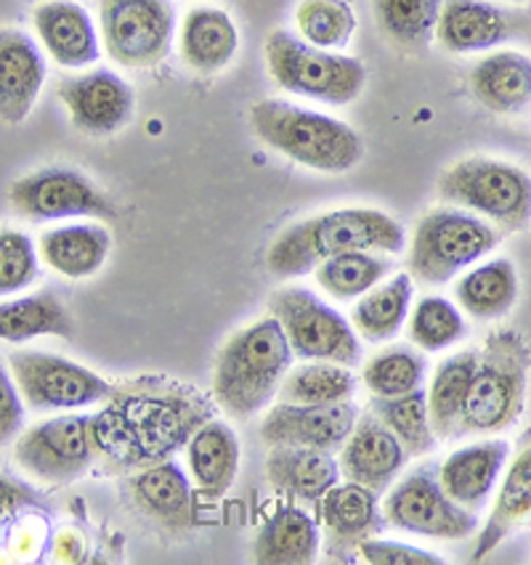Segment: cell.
Instances as JSON below:
<instances>
[{
  "mask_svg": "<svg viewBox=\"0 0 531 565\" xmlns=\"http://www.w3.org/2000/svg\"><path fill=\"white\" fill-rule=\"evenodd\" d=\"M9 361L22 401L35 412L81 409L102 404L113 393V385L96 372L54 353L19 351Z\"/></svg>",
  "mask_w": 531,
  "mask_h": 565,
  "instance_id": "4fadbf2b",
  "label": "cell"
},
{
  "mask_svg": "<svg viewBox=\"0 0 531 565\" xmlns=\"http://www.w3.org/2000/svg\"><path fill=\"white\" fill-rule=\"evenodd\" d=\"M293 364V348L274 317L234 334L221 348L213 374L215 404L234 419H251L272 404Z\"/></svg>",
  "mask_w": 531,
  "mask_h": 565,
  "instance_id": "3957f363",
  "label": "cell"
},
{
  "mask_svg": "<svg viewBox=\"0 0 531 565\" xmlns=\"http://www.w3.org/2000/svg\"><path fill=\"white\" fill-rule=\"evenodd\" d=\"M510 35V19L497 6L484 0H444L436 38L449 54L489 51Z\"/></svg>",
  "mask_w": 531,
  "mask_h": 565,
  "instance_id": "484cf974",
  "label": "cell"
},
{
  "mask_svg": "<svg viewBox=\"0 0 531 565\" xmlns=\"http://www.w3.org/2000/svg\"><path fill=\"white\" fill-rule=\"evenodd\" d=\"M128 491L136 508L168 534L181 536L192 529V486L170 459L134 472L128 478Z\"/></svg>",
  "mask_w": 531,
  "mask_h": 565,
  "instance_id": "44dd1931",
  "label": "cell"
},
{
  "mask_svg": "<svg viewBox=\"0 0 531 565\" xmlns=\"http://www.w3.org/2000/svg\"><path fill=\"white\" fill-rule=\"evenodd\" d=\"M438 196L495 221L505 232H523L531 223V175L491 157H468L452 166L438 179Z\"/></svg>",
  "mask_w": 531,
  "mask_h": 565,
  "instance_id": "52a82bcc",
  "label": "cell"
},
{
  "mask_svg": "<svg viewBox=\"0 0 531 565\" xmlns=\"http://www.w3.org/2000/svg\"><path fill=\"white\" fill-rule=\"evenodd\" d=\"M470 94L495 115H521L531 107V58L497 51L470 70Z\"/></svg>",
  "mask_w": 531,
  "mask_h": 565,
  "instance_id": "cb8c5ba5",
  "label": "cell"
},
{
  "mask_svg": "<svg viewBox=\"0 0 531 565\" xmlns=\"http://www.w3.org/2000/svg\"><path fill=\"white\" fill-rule=\"evenodd\" d=\"M425 377V359L412 348H391V351L378 353L375 359L367 361L362 380L372 396H404V393L417 391Z\"/></svg>",
  "mask_w": 531,
  "mask_h": 565,
  "instance_id": "ab89813d",
  "label": "cell"
},
{
  "mask_svg": "<svg viewBox=\"0 0 531 565\" xmlns=\"http://www.w3.org/2000/svg\"><path fill=\"white\" fill-rule=\"evenodd\" d=\"M213 406L189 383L136 377L113 387L104 409L91 417L96 457L109 470H136L162 462L189 444Z\"/></svg>",
  "mask_w": 531,
  "mask_h": 565,
  "instance_id": "6da1fadb",
  "label": "cell"
},
{
  "mask_svg": "<svg viewBox=\"0 0 531 565\" xmlns=\"http://www.w3.org/2000/svg\"><path fill=\"white\" fill-rule=\"evenodd\" d=\"M406 232L389 213L372 207H340L314 215L285 228L266 253V268L274 276H304L332 255L367 249L396 255L404 249Z\"/></svg>",
  "mask_w": 531,
  "mask_h": 565,
  "instance_id": "7a4b0ae2",
  "label": "cell"
},
{
  "mask_svg": "<svg viewBox=\"0 0 531 565\" xmlns=\"http://www.w3.org/2000/svg\"><path fill=\"white\" fill-rule=\"evenodd\" d=\"M319 552V529L298 504H282L266 518L253 542L261 565H308Z\"/></svg>",
  "mask_w": 531,
  "mask_h": 565,
  "instance_id": "f1b7e54d",
  "label": "cell"
},
{
  "mask_svg": "<svg viewBox=\"0 0 531 565\" xmlns=\"http://www.w3.org/2000/svg\"><path fill=\"white\" fill-rule=\"evenodd\" d=\"M531 372V345L521 332H491L478 364L455 438L508 430L523 414Z\"/></svg>",
  "mask_w": 531,
  "mask_h": 565,
  "instance_id": "5b68a950",
  "label": "cell"
},
{
  "mask_svg": "<svg viewBox=\"0 0 531 565\" xmlns=\"http://www.w3.org/2000/svg\"><path fill=\"white\" fill-rule=\"evenodd\" d=\"M240 49V32L221 9H192L181 24V56L194 72L224 70Z\"/></svg>",
  "mask_w": 531,
  "mask_h": 565,
  "instance_id": "f546056e",
  "label": "cell"
},
{
  "mask_svg": "<svg viewBox=\"0 0 531 565\" xmlns=\"http://www.w3.org/2000/svg\"><path fill=\"white\" fill-rule=\"evenodd\" d=\"M98 24L113 62L128 70H149L170 54L176 11L170 0H102Z\"/></svg>",
  "mask_w": 531,
  "mask_h": 565,
  "instance_id": "30bf717a",
  "label": "cell"
},
{
  "mask_svg": "<svg viewBox=\"0 0 531 565\" xmlns=\"http://www.w3.org/2000/svg\"><path fill=\"white\" fill-rule=\"evenodd\" d=\"M251 125L255 136L274 152L319 173H349L364 154L362 138L351 125L279 98L255 104Z\"/></svg>",
  "mask_w": 531,
  "mask_h": 565,
  "instance_id": "277c9868",
  "label": "cell"
},
{
  "mask_svg": "<svg viewBox=\"0 0 531 565\" xmlns=\"http://www.w3.org/2000/svg\"><path fill=\"white\" fill-rule=\"evenodd\" d=\"M359 555L370 565H444L442 557L431 552L402 542H380L372 536L359 544Z\"/></svg>",
  "mask_w": 531,
  "mask_h": 565,
  "instance_id": "7bdbcfd3",
  "label": "cell"
},
{
  "mask_svg": "<svg viewBox=\"0 0 531 565\" xmlns=\"http://www.w3.org/2000/svg\"><path fill=\"white\" fill-rule=\"evenodd\" d=\"M359 419V409L351 401L340 404H282L266 414L261 425V441L268 449L274 446H304V449H319L336 455L349 441L353 425Z\"/></svg>",
  "mask_w": 531,
  "mask_h": 565,
  "instance_id": "9a60e30c",
  "label": "cell"
},
{
  "mask_svg": "<svg viewBox=\"0 0 531 565\" xmlns=\"http://www.w3.org/2000/svg\"><path fill=\"white\" fill-rule=\"evenodd\" d=\"M187 459L200 494L221 499L229 494L240 472V441L229 425L219 423V419H208L189 438Z\"/></svg>",
  "mask_w": 531,
  "mask_h": 565,
  "instance_id": "83f0119b",
  "label": "cell"
},
{
  "mask_svg": "<svg viewBox=\"0 0 531 565\" xmlns=\"http://www.w3.org/2000/svg\"><path fill=\"white\" fill-rule=\"evenodd\" d=\"M314 271H317V285L327 295L338 300H353L380 285L383 276L393 271V260L380 258L367 249H351V253H340L322 260Z\"/></svg>",
  "mask_w": 531,
  "mask_h": 565,
  "instance_id": "8d00e7d4",
  "label": "cell"
},
{
  "mask_svg": "<svg viewBox=\"0 0 531 565\" xmlns=\"http://www.w3.org/2000/svg\"><path fill=\"white\" fill-rule=\"evenodd\" d=\"M41 276V255L28 234L0 228V298L28 290Z\"/></svg>",
  "mask_w": 531,
  "mask_h": 565,
  "instance_id": "b9f144b4",
  "label": "cell"
},
{
  "mask_svg": "<svg viewBox=\"0 0 531 565\" xmlns=\"http://www.w3.org/2000/svg\"><path fill=\"white\" fill-rule=\"evenodd\" d=\"M38 504H41V497L32 486L11 476H0V529Z\"/></svg>",
  "mask_w": 531,
  "mask_h": 565,
  "instance_id": "f6af8a7d",
  "label": "cell"
},
{
  "mask_svg": "<svg viewBox=\"0 0 531 565\" xmlns=\"http://www.w3.org/2000/svg\"><path fill=\"white\" fill-rule=\"evenodd\" d=\"M516 3H527V0H516Z\"/></svg>",
  "mask_w": 531,
  "mask_h": 565,
  "instance_id": "bcb514c9",
  "label": "cell"
},
{
  "mask_svg": "<svg viewBox=\"0 0 531 565\" xmlns=\"http://www.w3.org/2000/svg\"><path fill=\"white\" fill-rule=\"evenodd\" d=\"M465 334L463 313L447 298H423L410 317V340L420 351L438 353Z\"/></svg>",
  "mask_w": 531,
  "mask_h": 565,
  "instance_id": "60d3db41",
  "label": "cell"
},
{
  "mask_svg": "<svg viewBox=\"0 0 531 565\" xmlns=\"http://www.w3.org/2000/svg\"><path fill=\"white\" fill-rule=\"evenodd\" d=\"M412 295H415L412 274H396L378 290L372 287L353 308L351 319L357 332L370 343H383V340L396 338L404 319L410 317Z\"/></svg>",
  "mask_w": 531,
  "mask_h": 565,
  "instance_id": "836d02e7",
  "label": "cell"
},
{
  "mask_svg": "<svg viewBox=\"0 0 531 565\" xmlns=\"http://www.w3.org/2000/svg\"><path fill=\"white\" fill-rule=\"evenodd\" d=\"M268 308L290 340L295 356L343 366L362 361V345L353 327L314 292L304 287H285L272 295Z\"/></svg>",
  "mask_w": 531,
  "mask_h": 565,
  "instance_id": "9c48e42d",
  "label": "cell"
},
{
  "mask_svg": "<svg viewBox=\"0 0 531 565\" xmlns=\"http://www.w3.org/2000/svg\"><path fill=\"white\" fill-rule=\"evenodd\" d=\"M500 228L478 215L449 207L431 210L412 236L410 274L423 285H447L465 268L500 247Z\"/></svg>",
  "mask_w": 531,
  "mask_h": 565,
  "instance_id": "ba28073f",
  "label": "cell"
},
{
  "mask_svg": "<svg viewBox=\"0 0 531 565\" xmlns=\"http://www.w3.org/2000/svg\"><path fill=\"white\" fill-rule=\"evenodd\" d=\"M41 334H54L64 340L75 338L70 311L54 292H38L0 303V340L24 343Z\"/></svg>",
  "mask_w": 531,
  "mask_h": 565,
  "instance_id": "d6a6232c",
  "label": "cell"
},
{
  "mask_svg": "<svg viewBox=\"0 0 531 565\" xmlns=\"http://www.w3.org/2000/svg\"><path fill=\"white\" fill-rule=\"evenodd\" d=\"M527 523H531V428L523 430V436L518 438L516 457L505 472L495 510L489 512V521L484 523L481 534H478L470 561H484L513 531Z\"/></svg>",
  "mask_w": 531,
  "mask_h": 565,
  "instance_id": "7402d4cb",
  "label": "cell"
},
{
  "mask_svg": "<svg viewBox=\"0 0 531 565\" xmlns=\"http://www.w3.org/2000/svg\"><path fill=\"white\" fill-rule=\"evenodd\" d=\"M32 24L59 67L81 70L102 56L94 19L75 0H45L32 11Z\"/></svg>",
  "mask_w": 531,
  "mask_h": 565,
  "instance_id": "d6986e66",
  "label": "cell"
},
{
  "mask_svg": "<svg viewBox=\"0 0 531 565\" xmlns=\"http://www.w3.org/2000/svg\"><path fill=\"white\" fill-rule=\"evenodd\" d=\"M510 446L505 441H484L465 446L447 457L438 468L444 491L465 510H481L505 468Z\"/></svg>",
  "mask_w": 531,
  "mask_h": 565,
  "instance_id": "d4e9b609",
  "label": "cell"
},
{
  "mask_svg": "<svg viewBox=\"0 0 531 565\" xmlns=\"http://www.w3.org/2000/svg\"><path fill=\"white\" fill-rule=\"evenodd\" d=\"M11 207L32 223L96 218L113 221L117 210L94 181L72 168H43L14 181L9 192Z\"/></svg>",
  "mask_w": 531,
  "mask_h": 565,
  "instance_id": "7c38bea8",
  "label": "cell"
},
{
  "mask_svg": "<svg viewBox=\"0 0 531 565\" xmlns=\"http://www.w3.org/2000/svg\"><path fill=\"white\" fill-rule=\"evenodd\" d=\"M113 234L98 223H67L41 234L38 253L64 279H88L107 260Z\"/></svg>",
  "mask_w": 531,
  "mask_h": 565,
  "instance_id": "4316f807",
  "label": "cell"
},
{
  "mask_svg": "<svg viewBox=\"0 0 531 565\" xmlns=\"http://www.w3.org/2000/svg\"><path fill=\"white\" fill-rule=\"evenodd\" d=\"M340 465L332 455L304 446H274L266 459V481L279 494L319 504L338 483Z\"/></svg>",
  "mask_w": 531,
  "mask_h": 565,
  "instance_id": "603a6c76",
  "label": "cell"
},
{
  "mask_svg": "<svg viewBox=\"0 0 531 565\" xmlns=\"http://www.w3.org/2000/svg\"><path fill=\"white\" fill-rule=\"evenodd\" d=\"M266 64L287 94L343 107L364 90L367 70L359 58L317 49L287 30H274L266 41Z\"/></svg>",
  "mask_w": 531,
  "mask_h": 565,
  "instance_id": "8992f818",
  "label": "cell"
},
{
  "mask_svg": "<svg viewBox=\"0 0 531 565\" xmlns=\"http://www.w3.org/2000/svg\"><path fill=\"white\" fill-rule=\"evenodd\" d=\"M455 298L463 311L478 321L505 317L518 298V274L513 260L495 258L468 271L457 281Z\"/></svg>",
  "mask_w": 531,
  "mask_h": 565,
  "instance_id": "4dcf8cb0",
  "label": "cell"
},
{
  "mask_svg": "<svg viewBox=\"0 0 531 565\" xmlns=\"http://www.w3.org/2000/svg\"><path fill=\"white\" fill-rule=\"evenodd\" d=\"M24 409H22V393L17 383H11L9 370L0 361V446H6L22 428Z\"/></svg>",
  "mask_w": 531,
  "mask_h": 565,
  "instance_id": "ee69618b",
  "label": "cell"
},
{
  "mask_svg": "<svg viewBox=\"0 0 531 565\" xmlns=\"http://www.w3.org/2000/svg\"><path fill=\"white\" fill-rule=\"evenodd\" d=\"M436 465H423L385 497V523L393 529L428 539H465L476 531V515L444 491Z\"/></svg>",
  "mask_w": 531,
  "mask_h": 565,
  "instance_id": "8fae6325",
  "label": "cell"
},
{
  "mask_svg": "<svg viewBox=\"0 0 531 565\" xmlns=\"http://www.w3.org/2000/svg\"><path fill=\"white\" fill-rule=\"evenodd\" d=\"M319 515L327 531V555L349 561V552L359 550L364 539L383 531L378 494L362 483H336L319 502Z\"/></svg>",
  "mask_w": 531,
  "mask_h": 565,
  "instance_id": "ffe728a7",
  "label": "cell"
},
{
  "mask_svg": "<svg viewBox=\"0 0 531 565\" xmlns=\"http://www.w3.org/2000/svg\"><path fill=\"white\" fill-rule=\"evenodd\" d=\"M59 98L70 120L85 136H113L134 117V90L113 70H94L83 77H70L59 85Z\"/></svg>",
  "mask_w": 531,
  "mask_h": 565,
  "instance_id": "2e32d148",
  "label": "cell"
},
{
  "mask_svg": "<svg viewBox=\"0 0 531 565\" xmlns=\"http://www.w3.org/2000/svg\"><path fill=\"white\" fill-rule=\"evenodd\" d=\"M444 0H375L380 30L406 54L425 51L434 41Z\"/></svg>",
  "mask_w": 531,
  "mask_h": 565,
  "instance_id": "d590c367",
  "label": "cell"
},
{
  "mask_svg": "<svg viewBox=\"0 0 531 565\" xmlns=\"http://www.w3.org/2000/svg\"><path fill=\"white\" fill-rule=\"evenodd\" d=\"M17 462L45 483H72L94 468L96 449L88 414L45 419L19 438Z\"/></svg>",
  "mask_w": 531,
  "mask_h": 565,
  "instance_id": "5bb4252c",
  "label": "cell"
},
{
  "mask_svg": "<svg viewBox=\"0 0 531 565\" xmlns=\"http://www.w3.org/2000/svg\"><path fill=\"white\" fill-rule=\"evenodd\" d=\"M300 38L317 49H346L357 32V14L349 0H300L295 9Z\"/></svg>",
  "mask_w": 531,
  "mask_h": 565,
  "instance_id": "f35d334b",
  "label": "cell"
},
{
  "mask_svg": "<svg viewBox=\"0 0 531 565\" xmlns=\"http://www.w3.org/2000/svg\"><path fill=\"white\" fill-rule=\"evenodd\" d=\"M45 83V58L28 32L0 28V120H28Z\"/></svg>",
  "mask_w": 531,
  "mask_h": 565,
  "instance_id": "ac0fdd59",
  "label": "cell"
},
{
  "mask_svg": "<svg viewBox=\"0 0 531 565\" xmlns=\"http://www.w3.org/2000/svg\"><path fill=\"white\" fill-rule=\"evenodd\" d=\"M370 412L402 441L406 457H423L434 451L436 433L428 414V393L423 387L393 398L372 396Z\"/></svg>",
  "mask_w": 531,
  "mask_h": 565,
  "instance_id": "e575fe53",
  "label": "cell"
},
{
  "mask_svg": "<svg viewBox=\"0 0 531 565\" xmlns=\"http://www.w3.org/2000/svg\"><path fill=\"white\" fill-rule=\"evenodd\" d=\"M406 451L402 441L385 428L372 412H364L353 425L349 441L340 449V476L383 494L404 468Z\"/></svg>",
  "mask_w": 531,
  "mask_h": 565,
  "instance_id": "e0dca14e",
  "label": "cell"
},
{
  "mask_svg": "<svg viewBox=\"0 0 531 565\" xmlns=\"http://www.w3.org/2000/svg\"><path fill=\"white\" fill-rule=\"evenodd\" d=\"M353 393H357V377L343 364H332V361L298 366L279 385V398L285 404L306 406L340 404V401H351Z\"/></svg>",
  "mask_w": 531,
  "mask_h": 565,
  "instance_id": "74e56055",
  "label": "cell"
},
{
  "mask_svg": "<svg viewBox=\"0 0 531 565\" xmlns=\"http://www.w3.org/2000/svg\"><path fill=\"white\" fill-rule=\"evenodd\" d=\"M478 364V351L455 353V356L444 359L434 374V383L428 391V414L431 425H434L436 438L452 441L460 425L465 401H468L470 385H474V374Z\"/></svg>",
  "mask_w": 531,
  "mask_h": 565,
  "instance_id": "1f68e13d",
  "label": "cell"
}]
</instances>
